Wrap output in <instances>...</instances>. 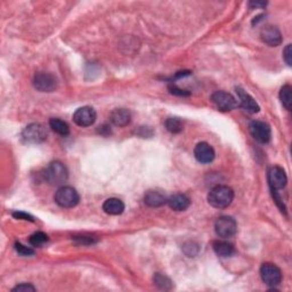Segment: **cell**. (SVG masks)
<instances>
[{
  "label": "cell",
  "instance_id": "cell-10",
  "mask_svg": "<svg viewBox=\"0 0 292 292\" xmlns=\"http://www.w3.org/2000/svg\"><path fill=\"white\" fill-rule=\"evenodd\" d=\"M269 186L272 188V191H277L284 188L287 183V177L285 171L283 168L278 166L270 167L267 174Z\"/></svg>",
  "mask_w": 292,
  "mask_h": 292
},
{
  "label": "cell",
  "instance_id": "cell-29",
  "mask_svg": "<svg viewBox=\"0 0 292 292\" xmlns=\"http://www.w3.org/2000/svg\"><path fill=\"white\" fill-rule=\"evenodd\" d=\"M13 291H19V292H28V291H36V287L31 284H27V283H22V284L16 285Z\"/></svg>",
  "mask_w": 292,
  "mask_h": 292
},
{
  "label": "cell",
  "instance_id": "cell-11",
  "mask_svg": "<svg viewBox=\"0 0 292 292\" xmlns=\"http://www.w3.org/2000/svg\"><path fill=\"white\" fill-rule=\"evenodd\" d=\"M73 121L79 127H89L96 121V112L93 107L84 106L80 107L73 114Z\"/></svg>",
  "mask_w": 292,
  "mask_h": 292
},
{
  "label": "cell",
  "instance_id": "cell-3",
  "mask_svg": "<svg viewBox=\"0 0 292 292\" xmlns=\"http://www.w3.org/2000/svg\"><path fill=\"white\" fill-rule=\"evenodd\" d=\"M55 202L62 208H73L79 203L80 196L75 188L71 186L59 187L54 196Z\"/></svg>",
  "mask_w": 292,
  "mask_h": 292
},
{
  "label": "cell",
  "instance_id": "cell-12",
  "mask_svg": "<svg viewBox=\"0 0 292 292\" xmlns=\"http://www.w3.org/2000/svg\"><path fill=\"white\" fill-rule=\"evenodd\" d=\"M235 90H236V94H238L240 105L242 106L243 110H246L248 113H252V114L259 112L260 107L258 105V103L255 101V98H253L251 95H249L246 90H243L242 88L236 87Z\"/></svg>",
  "mask_w": 292,
  "mask_h": 292
},
{
  "label": "cell",
  "instance_id": "cell-17",
  "mask_svg": "<svg viewBox=\"0 0 292 292\" xmlns=\"http://www.w3.org/2000/svg\"><path fill=\"white\" fill-rule=\"evenodd\" d=\"M167 200L168 199H167L166 195L158 191H149L144 197L145 204H148L149 207H152V208L161 207V205L167 203Z\"/></svg>",
  "mask_w": 292,
  "mask_h": 292
},
{
  "label": "cell",
  "instance_id": "cell-18",
  "mask_svg": "<svg viewBox=\"0 0 292 292\" xmlns=\"http://www.w3.org/2000/svg\"><path fill=\"white\" fill-rule=\"evenodd\" d=\"M103 210L107 214H112V216H118V214H121L124 210V203L121 200L115 199V197H111V199H107L104 204H103Z\"/></svg>",
  "mask_w": 292,
  "mask_h": 292
},
{
  "label": "cell",
  "instance_id": "cell-27",
  "mask_svg": "<svg viewBox=\"0 0 292 292\" xmlns=\"http://www.w3.org/2000/svg\"><path fill=\"white\" fill-rule=\"evenodd\" d=\"M283 58H284L287 65L291 66L292 64V45H287L285 49L283 50Z\"/></svg>",
  "mask_w": 292,
  "mask_h": 292
},
{
  "label": "cell",
  "instance_id": "cell-4",
  "mask_svg": "<svg viewBox=\"0 0 292 292\" xmlns=\"http://www.w3.org/2000/svg\"><path fill=\"white\" fill-rule=\"evenodd\" d=\"M214 231L216 234L222 239H230L233 238L238 232V224H236L235 219L230 216L219 217L216 223H214Z\"/></svg>",
  "mask_w": 292,
  "mask_h": 292
},
{
  "label": "cell",
  "instance_id": "cell-16",
  "mask_svg": "<svg viewBox=\"0 0 292 292\" xmlns=\"http://www.w3.org/2000/svg\"><path fill=\"white\" fill-rule=\"evenodd\" d=\"M167 203H168L170 209L175 210V211H184L190 207L191 200L185 194H175L167 200Z\"/></svg>",
  "mask_w": 292,
  "mask_h": 292
},
{
  "label": "cell",
  "instance_id": "cell-2",
  "mask_svg": "<svg viewBox=\"0 0 292 292\" xmlns=\"http://www.w3.org/2000/svg\"><path fill=\"white\" fill-rule=\"evenodd\" d=\"M44 178L50 185L59 186L67 180L68 171L62 162L54 161L49 163V166L45 169Z\"/></svg>",
  "mask_w": 292,
  "mask_h": 292
},
{
  "label": "cell",
  "instance_id": "cell-20",
  "mask_svg": "<svg viewBox=\"0 0 292 292\" xmlns=\"http://www.w3.org/2000/svg\"><path fill=\"white\" fill-rule=\"evenodd\" d=\"M49 126L51 129L56 132V134L61 135L63 137H65L70 134V127H68V124L66 122H64L61 119H56V118L50 119Z\"/></svg>",
  "mask_w": 292,
  "mask_h": 292
},
{
  "label": "cell",
  "instance_id": "cell-25",
  "mask_svg": "<svg viewBox=\"0 0 292 292\" xmlns=\"http://www.w3.org/2000/svg\"><path fill=\"white\" fill-rule=\"evenodd\" d=\"M15 250L16 252L19 253L20 256H23V257H27V256H32L34 253V250L31 248H29L27 246H23L22 243L20 242H16L15 243Z\"/></svg>",
  "mask_w": 292,
  "mask_h": 292
},
{
  "label": "cell",
  "instance_id": "cell-19",
  "mask_svg": "<svg viewBox=\"0 0 292 292\" xmlns=\"http://www.w3.org/2000/svg\"><path fill=\"white\" fill-rule=\"evenodd\" d=\"M212 249L213 251L216 252L217 256L223 257V258H227V257L233 256L235 252L233 244L227 241H219V240L212 242Z\"/></svg>",
  "mask_w": 292,
  "mask_h": 292
},
{
  "label": "cell",
  "instance_id": "cell-21",
  "mask_svg": "<svg viewBox=\"0 0 292 292\" xmlns=\"http://www.w3.org/2000/svg\"><path fill=\"white\" fill-rule=\"evenodd\" d=\"M292 88L291 86L289 85H285L283 86L281 88V92H280V100L282 102L283 106L285 107L287 111L291 110V105H292Z\"/></svg>",
  "mask_w": 292,
  "mask_h": 292
},
{
  "label": "cell",
  "instance_id": "cell-24",
  "mask_svg": "<svg viewBox=\"0 0 292 292\" xmlns=\"http://www.w3.org/2000/svg\"><path fill=\"white\" fill-rule=\"evenodd\" d=\"M154 283H156L160 289H163V290L171 289V281L168 277L162 275V274L160 273H158L154 275Z\"/></svg>",
  "mask_w": 292,
  "mask_h": 292
},
{
  "label": "cell",
  "instance_id": "cell-1",
  "mask_svg": "<svg viewBox=\"0 0 292 292\" xmlns=\"http://www.w3.org/2000/svg\"><path fill=\"white\" fill-rule=\"evenodd\" d=\"M234 191L230 186L218 185L213 187L208 194V202L217 209L227 208L233 202Z\"/></svg>",
  "mask_w": 292,
  "mask_h": 292
},
{
  "label": "cell",
  "instance_id": "cell-14",
  "mask_svg": "<svg viewBox=\"0 0 292 292\" xmlns=\"http://www.w3.org/2000/svg\"><path fill=\"white\" fill-rule=\"evenodd\" d=\"M214 150L212 149V146L202 141V143H199L194 149V157L199 162L201 163H210L213 161L214 159Z\"/></svg>",
  "mask_w": 292,
  "mask_h": 292
},
{
  "label": "cell",
  "instance_id": "cell-22",
  "mask_svg": "<svg viewBox=\"0 0 292 292\" xmlns=\"http://www.w3.org/2000/svg\"><path fill=\"white\" fill-rule=\"evenodd\" d=\"M165 126L167 130L173 132V134H178L183 130V122L178 118H168L166 120Z\"/></svg>",
  "mask_w": 292,
  "mask_h": 292
},
{
  "label": "cell",
  "instance_id": "cell-26",
  "mask_svg": "<svg viewBox=\"0 0 292 292\" xmlns=\"http://www.w3.org/2000/svg\"><path fill=\"white\" fill-rule=\"evenodd\" d=\"M168 89L171 94H174V95H177V96H190L191 93L187 92V90H184L182 88H178L176 85H169L168 86Z\"/></svg>",
  "mask_w": 292,
  "mask_h": 292
},
{
  "label": "cell",
  "instance_id": "cell-15",
  "mask_svg": "<svg viewBox=\"0 0 292 292\" xmlns=\"http://www.w3.org/2000/svg\"><path fill=\"white\" fill-rule=\"evenodd\" d=\"M110 120L114 126L126 127L130 123L131 114L126 109H115L110 114Z\"/></svg>",
  "mask_w": 292,
  "mask_h": 292
},
{
  "label": "cell",
  "instance_id": "cell-28",
  "mask_svg": "<svg viewBox=\"0 0 292 292\" xmlns=\"http://www.w3.org/2000/svg\"><path fill=\"white\" fill-rule=\"evenodd\" d=\"M73 239L80 244H93L96 242V240L94 238H90V236H75Z\"/></svg>",
  "mask_w": 292,
  "mask_h": 292
},
{
  "label": "cell",
  "instance_id": "cell-31",
  "mask_svg": "<svg viewBox=\"0 0 292 292\" xmlns=\"http://www.w3.org/2000/svg\"><path fill=\"white\" fill-rule=\"evenodd\" d=\"M249 6L250 7H265L266 3H249Z\"/></svg>",
  "mask_w": 292,
  "mask_h": 292
},
{
  "label": "cell",
  "instance_id": "cell-6",
  "mask_svg": "<svg viewBox=\"0 0 292 292\" xmlns=\"http://www.w3.org/2000/svg\"><path fill=\"white\" fill-rule=\"evenodd\" d=\"M22 138L27 143H42L47 138V131L45 127L41 126V124L31 123L24 128V130L22 131Z\"/></svg>",
  "mask_w": 292,
  "mask_h": 292
},
{
  "label": "cell",
  "instance_id": "cell-23",
  "mask_svg": "<svg viewBox=\"0 0 292 292\" xmlns=\"http://www.w3.org/2000/svg\"><path fill=\"white\" fill-rule=\"evenodd\" d=\"M47 241H48V236H47V234L42 233V232H37V233L32 234L29 240V242L32 247H41Z\"/></svg>",
  "mask_w": 292,
  "mask_h": 292
},
{
  "label": "cell",
  "instance_id": "cell-7",
  "mask_svg": "<svg viewBox=\"0 0 292 292\" xmlns=\"http://www.w3.org/2000/svg\"><path fill=\"white\" fill-rule=\"evenodd\" d=\"M211 101L217 109L223 111V112H229V111L234 110L238 106V101L235 100V97L229 93L223 92V90L214 92L211 95Z\"/></svg>",
  "mask_w": 292,
  "mask_h": 292
},
{
  "label": "cell",
  "instance_id": "cell-9",
  "mask_svg": "<svg viewBox=\"0 0 292 292\" xmlns=\"http://www.w3.org/2000/svg\"><path fill=\"white\" fill-rule=\"evenodd\" d=\"M249 130H250L251 136L259 143L266 144L270 140L272 137V131H270V127L267 123L263 121H258V120H253L249 124Z\"/></svg>",
  "mask_w": 292,
  "mask_h": 292
},
{
  "label": "cell",
  "instance_id": "cell-13",
  "mask_svg": "<svg viewBox=\"0 0 292 292\" xmlns=\"http://www.w3.org/2000/svg\"><path fill=\"white\" fill-rule=\"evenodd\" d=\"M260 37L261 40L270 47H276L281 45L282 42V34L280 30L276 27H273V25H267V27H265L261 30Z\"/></svg>",
  "mask_w": 292,
  "mask_h": 292
},
{
  "label": "cell",
  "instance_id": "cell-8",
  "mask_svg": "<svg viewBox=\"0 0 292 292\" xmlns=\"http://www.w3.org/2000/svg\"><path fill=\"white\" fill-rule=\"evenodd\" d=\"M34 88L42 93H51L57 87V80L50 73L39 72L33 78Z\"/></svg>",
  "mask_w": 292,
  "mask_h": 292
},
{
  "label": "cell",
  "instance_id": "cell-5",
  "mask_svg": "<svg viewBox=\"0 0 292 292\" xmlns=\"http://www.w3.org/2000/svg\"><path fill=\"white\" fill-rule=\"evenodd\" d=\"M260 276L265 284L268 286H276L282 281V272L275 264L265 263L260 267Z\"/></svg>",
  "mask_w": 292,
  "mask_h": 292
},
{
  "label": "cell",
  "instance_id": "cell-30",
  "mask_svg": "<svg viewBox=\"0 0 292 292\" xmlns=\"http://www.w3.org/2000/svg\"><path fill=\"white\" fill-rule=\"evenodd\" d=\"M13 217H15L16 219H23V221H30V222H33V217L30 216V214L22 212V211H16V212H13Z\"/></svg>",
  "mask_w": 292,
  "mask_h": 292
}]
</instances>
